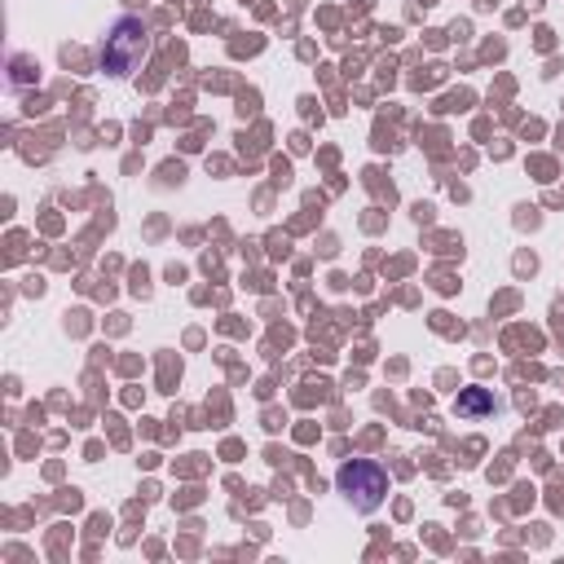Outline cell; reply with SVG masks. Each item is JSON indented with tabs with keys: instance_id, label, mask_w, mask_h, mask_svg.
<instances>
[{
	"instance_id": "obj_2",
	"label": "cell",
	"mask_w": 564,
	"mask_h": 564,
	"mask_svg": "<svg viewBox=\"0 0 564 564\" xmlns=\"http://www.w3.org/2000/svg\"><path fill=\"white\" fill-rule=\"evenodd\" d=\"M335 485L357 511H375L383 502V494H388V471L375 458H352V463H344L335 471Z\"/></svg>"
},
{
	"instance_id": "obj_1",
	"label": "cell",
	"mask_w": 564,
	"mask_h": 564,
	"mask_svg": "<svg viewBox=\"0 0 564 564\" xmlns=\"http://www.w3.org/2000/svg\"><path fill=\"white\" fill-rule=\"evenodd\" d=\"M145 53H150V31H145V22L132 18V13H123V18H115L110 31L101 35V44H97V66H101L106 75H115V79H128V75L145 62Z\"/></svg>"
},
{
	"instance_id": "obj_3",
	"label": "cell",
	"mask_w": 564,
	"mask_h": 564,
	"mask_svg": "<svg viewBox=\"0 0 564 564\" xmlns=\"http://www.w3.org/2000/svg\"><path fill=\"white\" fill-rule=\"evenodd\" d=\"M454 410H458V414H489V410H494V397H489L485 388H467V392H458Z\"/></svg>"
}]
</instances>
